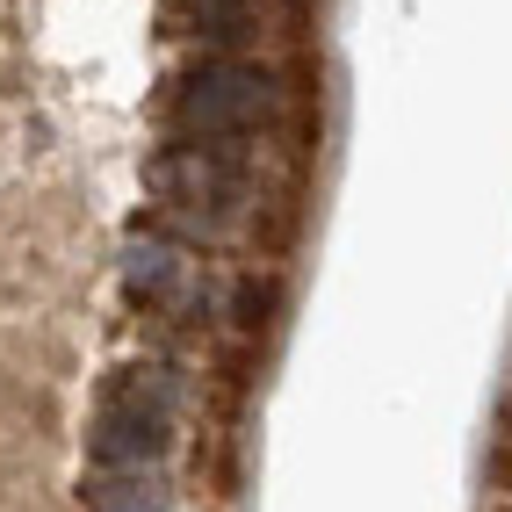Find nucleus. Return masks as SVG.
<instances>
[{
    "label": "nucleus",
    "mask_w": 512,
    "mask_h": 512,
    "mask_svg": "<svg viewBox=\"0 0 512 512\" xmlns=\"http://www.w3.org/2000/svg\"><path fill=\"white\" fill-rule=\"evenodd\" d=\"M87 505H94V512H166L159 484H145V476H123V484H87Z\"/></svg>",
    "instance_id": "f03ea898"
},
{
    "label": "nucleus",
    "mask_w": 512,
    "mask_h": 512,
    "mask_svg": "<svg viewBox=\"0 0 512 512\" xmlns=\"http://www.w3.org/2000/svg\"><path fill=\"white\" fill-rule=\"evenodd\" d=\"M505 433H512V397H505Z\"/></svg>",
    "instance_id": "7ed1b4c3"
},
{
    "label": "nucleus",
    "mask_w": 512,
    "mask_h": 512,
    "mask_svg": "<svg viewBox=\"0 0 512 512\" xmlns=\"http://www.w3.org/2000/svg\"><path fill=\"white\" fill-rule=\"evenodd\" d=\"M181 123L202 138H231V130H253L275 109V80L253 73V65H202L195 80H181Z\"/></svg>",
    "instance_id": "f257e3e1"
}]
</instances>
